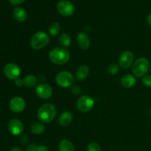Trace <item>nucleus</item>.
Listing matches in <instances>:
<instances>
[{"label": "nucleus", "instance_id": "1", "mask_svg": "<svg viewBox=\"0 0 151 151\" xmlns=\"http://www.w3.org/2000/svg\"><path fill=\"white\" fill-rule=\"evenodd\" d=\"M49 58L54 64L63 65L69 61L70 54L67 49L63 47H57L52 49L50 52Z\"/></svg>", "mask_w": 151, "mask_h": 151}, {"label": "nucleus", "instance_id": "2", "mask_svg": "<svg viewBox=\"0 0 151 151\" xmlns=\"http://www.w3.org/2000/svg\"><path fill=\"white\" fill-rule=\"evenodd\" d=\"M56 114H57L56 107L51 103L43 104L38 109L37 113L38 119L41 120V122L47 124L51 122L55 119Z\"/></svg>", "mask_w": 151, "mask_h": 151}, {"label": "nucleus", "instance_id": "3", "mask_svg": "<svg viewBox=\"0 0 151 151\" xmlns=\"http://www.w3.org/2000/svg\"><path fill=\"white\" fill-rule=\"evenodd\" d=\"M150 68V62L146 58H139L133 63L132 72L136 78L145 76Z\"/></svg>", "mask_w": 151, "mask_h": 151}, {"label": "nucleus", "instance_id": "4", "mask_svg": "<svg viewBox=\"0 0 151 151\" xmlns=\"http://www.w3.org/2000/svg\"><path fill=\"white\" fill-rule=\"evenodd\" d=\"M50 38L44 31H38L32 36L30 40V46L34 50H41L44 48L50 43Z\"/></svg>", "mask_w": 151, "mask_h": 151}, {"label": "nucleus", "instance_id": "5", "mask_svg": "<svg viewBox=\"0 0 151 151\" xmlns=\"http://www.w3.org/2000/svg\"><path fill=\"white\" fill-rule=\"evenodd\" d=\"M56 83L62 88H69L73 86L75 83V78L72 73L69 72H60L56 75Z\"/></svg>", "mask_w": 151, "mask_h": 151}, {"label": "nucleus", "instance_id": "6", "mask_svg": "<svg viewBox=\"0 0 151 151\" xmlns=\"http://www.w3.org/2000/svg\"><path fill=\"white\" fill-rule=\"evenodd\" d=\"M94 100L88 95H83L77 101V108L82 113H87L93 109Z\"/></svg>", "mask_w": 151, "mask_h": 151}, {"label": "nucleus", "instance_id": "7", "mask_svg": "<svg viewBox=\"0 0 151 151\" xmlns=\"http://www.w3.org/2000/svg\"><path fill=\"white\" fill-rule=\"evenodd\" d=\"M57 10L58 13L62 16L69 17L73 14L74 11H75V6L71 1L63 0L58 3Z\"/></svg>", "mask_w": 151, "mask_h": 151}, {"label": "nucleus", "instance_id": "8", "mask_svg": "<svg viewBox=\"0 0 151 151\" xmlns=\"http://www.w3.org/2000/svg\"><path fill=\"white\" fill-rule=\"evenodd\" d=\"M4 74L7 78L15 81L20 76L21 69L16 63H9L4 67Z\"/></svg>", "mask_w": 151, "mask_h": 151}, {"label": "nucleus", "instance_id": "9", "mask_svg": "<svg viewBox=\"0 0 151 151\" xmlns=\"http://www.w3.org/2000/svg\"><path fill=\"white\" fill-rule=\"evenodd\" d=\"M35 93L38 97L43 100L50 98L52 95V88L49 84L41 83L35 88Z\"/></svg>", "mask_w": 151, "mask_h": 151}, {"label": "nucleus", "instance_id": "10", "mask_svg": "<svg viewBox=\"0 0 151 151\" xmlns=\"http://www.w3.org/2000/svg\"><path fill=\"white\" fill-rule=\"evenodd\" d=\"M26 103L21 97H15L11 99L10 102V108L14 113H21L24 110Z\"/></svg>", "mask_w": 151, "mask_h": 151}, {"label": "nucleus", "instance_id": "11", "mask_svg": "<svg viewBox=\"0 0 151 151\" xmlns=\"http://www.w3.org/2000/svg\"><path fill=\"white\" fill-rule=\"evenodd\" d=\"M134 54L131 51H125L121 54L119 65L122 69H128L134 63Z\"/></svg>", "mask_w": 151, "mask_h": 151}, {"label": "nucleus", "instance_id": "12", "mask_svg": "<svg viewBox=\"0 0 151 151\" xmlns=\"http://www.w3.org/2000/svg\"><path fill=\"white\" fill-rule=\"evenodd\" d=\"M8 130L13 135L19 136L23 133L24 125L19 119H13L9 122Z\"/></svg>", "mask_w": 151, "mask_h": 151}, {"label": "nucleus", "instance_id": "13", "mask_svg": "<svg viewBox=\"0 0 151 151\" xmlns=\"http://www.w3.org/2000/svg\"><path fill=\"white\" fill-rule=\"evenodd\" d=\"M120 83L124 88H132L137 83V79H136V77L134 75L126 74V75H125L121 78Z\"/></svg>", "mask_w": 151, "mask_h": 151}, {"label": "nucleus", "instance_id": "14", "mask_svg": "<svg viewBox=\"0 0 151 151\" xmlns=\"http://www.w3.org/2000/svg\"><path fill=\"white\" fill-rule=\"evenodd\" d=\"M77 39H78V43L80 48L82 50H87L89 48L90 39L86 33L83 32H79L78 37H77Z\"/></svg>", "mask_w": 151, "mask_h": 151}, {"label": "nucleus", "instance_id": "15", "mask_svg": "<svg viewBox=\"0 0 151 151\" xmlns=\"http://www.w3.org/2000/svg\"><path fill=\"white\" fill-rule=\"evenodd\" d=\"M72 119H73L72 114L69 111H66L60 115L58 122L59 125H61V126H68L71 124Z\"/></svg>", "mask_w": 151, "mask_h": 151}, {"label": "nucleus", "instance_id": "16", "mask_svg": "<svg viewBox=\"0 0 151 151\" xmlns=\"http://www.w3.org/2000/svg\"><path fill=\"white\" fill-rule=\"evenodd\" d=\"M88 74H89V68L86 65H81L75 72V76L78 81H84L86 78L88 77Z\"/></svg>", "mask_w": 151, "mask_h": 151}, {"label": "nucleus", "instance_id": "17", "mask_svg": "<svg viewBox=\"0 0 151 151\" xmlns=\"http://www.w3.org/2000/svg\"><path fill=\"white\" fill-rule=\"evenodd\" d=\"M13 16L18 22H24L27 19V13L22 7H17L13 10Z\"/></svg>", "mask_w": 151, "mask_h": 151}, {"label": "nucleus", "instance_id": "18", "mask_svg": "<svg viewBox=\"0 0 151 151\" xmlns=\"http://www.w3.org/2000/svg\"><path fill=\"white\" fill-rule=\"evenodd\" d=\"M45 124L42 122H36L31 126V132L35 135H40L45 131Z\"/></svg>", "mask_w": 151, "mask_h": 151}, {"label": "nucleus", "instance_id": "19", "mask_svg": "<svg viewBox=\"0 0 151 151\" xmlns=\"http://www.w3.org/2000/svg\"><path fill=\"white\" fill-rule=\"evenodd\" d=\"M58 148L60 151H75V146L68 139L61 140L59 143Z\"/></svg>", "mask_w": 151, "mask_h": 151}, {"label": "nucleus", "instance_id": "20", "mask_svg": "<svg viewBox=\"0 0 151 151\" xmlns=\"http://www.w3.org/2000/svg\"><path fill=\"white\" fill-rule=\"evenodd\" d=\"M58 42L63 48H66L70 46L71 43H72V39L69 34L67 33H63L60 35L58 37Z\"/></svg>", "mask_w": 151, "mask_h": 151}, {"label": "nucleus", "instance_id": "21", "mask_svg": "<svg viewBox=\"0 0 151 151\" xmlns=\"http://www.w3.org/2000/svg\"><path fill=\"white\" fill-rule=\"evenodd\" d=\"M24 86L27 88H32L35 86L37 83V78L33 75H28L25 76L23 79Z\"/></svg>", "mask_w": 151, "mask_h": 151}, {"label": "nucleus", "instance_id": "22", "mask_svg": "<svg viewBox=\"0 0 151 151\" xmlns=\"http://www.w3.org/2000/svg\"><path fill=\"white\" fill-rule=\"evenodd\" d=\"M60 30V25L58 22H53L49 27V33L51 36L55 37L58 35Z\"/></svg>", "mask_w": 151, "mask_h": 151}, {"label": "nucleus", "instance_id": "23", "mask_svg": "<svg viewBox=\"0 0 151 151\" xmlns=\"http://www.w3.org/2000/svg\"><path fill=\"white\" fill-rule=\"evenodd\" d=\"M119 72V66L116 63H112L108 67V72L110 75H116Z\"/></svg>", "mask_w": 151, "mask_h": 151}, {"label": "nucleus", "instance_id": "24", "mask_svg": "<svg viewBox=\"0 0 151 151\" xmlns=\"http://www.w3.org/2000/svg\"><path fill=\"white\" fill-rule=\"evenodd\" d=\"M87 151H101V148L97 142H91L88 145Z\"/></svg>", "mask_w": 151, "mask_h": 151}, {"label": "nucleus", "instance_id": "25", "mask_svg": "<svg viewBox=\"0 0 151 151\" xmlns=\"http://www.w3.org/2000/svg\"><path fill=\"white\" fill-rule=\"evenodd\" d=\"M142 83L146 86L151 87V75H145L143 77Z\"/></svg>", "mask_w": 151, "mask_h": 151}, {"label": "nucleus", "instance_id": "26", "mask_svg": "<svg viewBox=\"0 0 151 151\" xmlns=\"http://www.w3.org/2000/svg\"><path fill=\"white\" fill-rule=\"evenodd\" d=\"M81 88H80L79 86H72V94H75V95H78V94L81 93Z\"/></svg>", "mask_w": 151, "mask_h": 151}, {"label": "nucleus", "instance_id": "27", "mask_svg": "<svg viewBox=\"0 0 151 151\" xmlns=\"http://www.w3.org/2000/svg\"><path fill=\"white\" fill-rule=\"evenodd\" d=\"M38 146L35 144H30L27 147L26 151H37Z\"/></svg>", "mask_w": 151, "mask_h": 151}, {"label": "nucleus", "instance_id": "28", "mask_svg": "<svg viewBox=\"0 0 151 151\" xmlns=\"http://www.w3.org/2000/svg\"><path fill=\"white\" fill-rule=\"evenodd\" d=\"M9 2L13 5H19V4H22L25 0H8Z\"/></svg>", "mask_w": 151, "mask_h": 151}, {"label": "nucleus", "instance_id": "29", "mask_svg": "<svg viewBox=\"0 0 151 151\" xmlns=\"http://www.w3.org/2000/svg\"><path fill=\"white\" fill-rule=\"evenodd\" d=\"M15 84H16V86L21 87L22 85H24L23 80H22L21 78H17V79L15 80Z\"/></svg>", "mask_w": 151, "mask_h": 151}, {"label": "nucleus", "instance_id": "30", "mask_svg": "<svg viewBox=\"0 0 151 151\" xmlns=\"http://www.w3.org/2000/svg\"><path fill=\"white\" fill-rule=\"evenodd\" d=\"M37 151H49V150H48V148H47V146L40 145V146H38Z\"/></svg>", "mask_w": 151, "mask_h": 151}, {"label": "nucleus", "instance_id": "31", "mask_svg": "<svg viewBox=\"0 0 151 151\" xmlns=\"http://www.w3.org/2000/svg\"><path fill=\"white\" fill-rule=\"evenodd\" d=\"M147 23H148V24L151 27V13H150V14H149L148 16H147Z\"/></svg>", "mask_w": 151, "mask_h": 151}, {"label": "nucleus", "instance_id": "32", "mask_svg": "<svg viewBox=\"0 0 151 151\" xmlns=\"http://www.w3.org/2000/svg\"><path fill=\"white\" fill-rule=\"evenodd\" d=\"M10 151H22V149L19 148V147H13V148H12Z\"/></svg>", "mask_w": 151, "mask_h": 151}, {"label": "nucleus", "instance_id": "33", "mask_svg": "<svg viewBox=\"0 0 151 151\" xmlns=\"http://www.w3.org/2000/svg\"><path fill=\"white\" fill-rule=\"evenodd\" d=\"M150 116H151V109H150Z\"/></svg>", "mask_w": 151, "mask_h": 151}, {"label": "nucleus", "instance_id": "34", "mask_svg": "<svg viewBox=\"0 0 151 151\" xmlns=\"http://www.w3.org/2000/svg\"><path fill=\"white\" fill-rule=\"evenodd\" d=\"M150 70H151V66H150Z\"/></svg>", "mask_w": 151, "mask_h": 151}]
</instances>
